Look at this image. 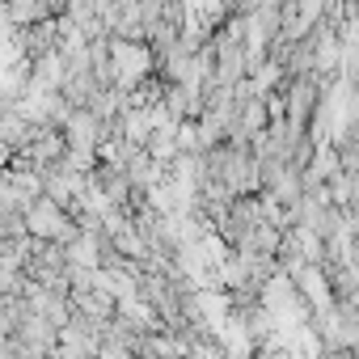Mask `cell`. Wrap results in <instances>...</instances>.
I'll list each match as a JSON object with an SVG mask.
<instances>
[{
	"label": "cell",
	"instance_id": "1",
	"mask_svg": "<svg viewBox=\"0 0 359 359\" xmlns=\"http://www.w3.org/2000/svg\"><path fill=\"white\" fill-rule=\"evenodd\" d=\"M114 60H118V76H123V85H131V81H140V76L148 72V51H144V47L114 43Z\"/></svg>",
	"mask_w": 359,
	"mask_h": 359
}]
</instances>
